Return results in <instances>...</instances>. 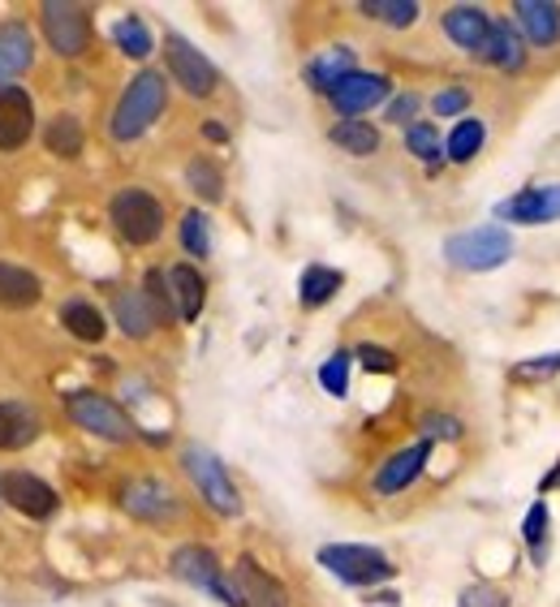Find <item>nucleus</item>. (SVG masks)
I'll return each instance as SVG.
<instances>
[{
    "label": "nucleus",
    "instance_id": "nucleus-36",
    "mask_svg": "<svg viewBox=\"0 0 560 607\" xmlns=\"http://www.w3.org/2000/svg\"><path fill=\"white\" fill-rule=\"evenodd\" d=\"M406 147H410L419 160H427V164H435V160H440V151H444L440 130H435V126H427V121H419V126H410V130H406Z\"/></svg>",
    "mask_w": 560,
    "mask_h": 607
},
{
    "label": "nucleus",
    "instance_id": "nucleus-23",
    "mask_svg": "<svg viewBox=\"0 0 560 607\" xmlns=\"http://www.w3.org/2000/svg\"><path fill=\"white\" fill-rule=\"evenodd\" d=\"M39 293H44V284H39L35 271L18 268V264H0V306L26 311V306L39 302Z\"/></svg>",
    "mask_w": 560,
    "mask_h": 607
},
{
    "label": "nucleus",
    "instance_id": "nucleus-6",
    "mask_svg": "<svg viewBox=\"0 0 560 607\" xmlns=\"http://www.w3.org/2000/svg\"><path fill=\"white\" fill-rule=\"evenodd\" d=\"M108 215H113L117 233L130 246H151L164 233V207H160L155 195H147V190H121L113 199V207H108Z\"/></svg>",
    "mask_w": 560,
    "mask_h": 607
},
{
    "label": "nucleus",
    "instance_id": "nucleus-25",
    "mask_svg": "<svg viewBox=\"0 0 560 607\" xmlns=\"http://www.w3.org/2000/svg\"><path fill=\"white\" fill-rule=\"evenodd\" d=\"M350 73H353L350 48H328V52H319V57L306 66V82H311L315 91H328V95H332V86L346 82Z\"/></svg>",
    "mask_w": 560,
    "mask_h": 607
},
{
    "label": "nucleus",
    "instance_id": "nucleus-32",
    "mask_svg": "<svg viewBox=\"0 0 560 607\" xmlns=\"http://www.w3.org/2000/svg\"><path fill=\"white\" fill-rule=\"evenodd\" d=\"M186 182H190V190H195L199 199H208V202L224 199V177H220V168H215L211 160H203V155L186 164Z\"/></svg>",
    "mask_w": 560,
    "mask_h": 607
},
{
    "label": "nucleus",
    "instance_id": "nucleus-12",
    "mask_svg": "<svg viewBox=\"0 0 560 607\" xmlns=\"http://www.w3.org/2000/svg\"><path fill=\"white\" fill-rule=\"evenodd\" d=\"M233 586H237V595H242V607H293L289 604V591L280 586L272 573L259 569L255 556H242V560H237Z\"/></svg>",
    "mask_w": 560,
    "mask_h": 607
},
{
    "label": "nucleus",
    "instance_id": "nucleus-45",
    "mask_svg": "<svg viewBox=\"0 0 560 607\" xmlns=\"http://www.w3.org/2000/svg\"><path fill=\"white\" fill-rule=\"evenodd\" d=\"M203 135H208L211 142H224V138H229V135H224V126H215V121H208V126H203Z\"/></svg>",
    "mask_w": 560,
    "mask_h": 607
},
{
    "label": "nucleus",
    "instance_id": "nucleus-11",
    "mask_svg": "<svg viewBox=\"0 0 560 607\" xmlns=\"http://www.w3.org/2000/svg\"><path fill=\"white\" fill-rule=\"evenodd\" d=\"M495 215L513 224H552L560 220V186H526L522 195L500 202Z\"/></svg>",
    "mask_w": 560,
    "mask_h": 607
},
{
    "label": "nucleus",
    "instance_id": "nucleus-1",
    "mask_svg": "<svg viewBox=\"0 0 560 607\" xmlns=\"http://www.w3.org/2000/svg\"><path fill=\"white\" fill-rule=\"evenodd\" d=\"M164 100H168L164 73L142 69L139 78L126 86V95H121V104H117V113H113V121H108L113 138H117V142H130V138L147 135L151 121L164 113Z\"/></svg>",
    "mask_w": 560,
    "mask_h": 607
},
{
    "label": "nucleus",
    "instance_id": "nucleus-40",
    "mask_svg": "<svg viewBox=\"0 0 560 607\" xmlns=\"http://www.w3.org/2000/svg\"><path fill=\"white\" fill-rule=\"evenodd\" d=\"M557 371H560V353H548V358H535V362L513 366V380H548Z\"/></svg>",
    "mask_w": 560,
    "mask_h": 607
},
{
    "label": "nucleus",
    "instance_id": "nucleus-37",
    "mask_svg": "<svg viewBox=\"0 0 560 607\" xmlns=\"http://www.w3.org/2000/svg\"><path fill=\"white\" fill-rule=\"evenodd\" d=\"M319 384H324L332 397H346V393H350V353H332V358L319 366Z\"/></svg>",
    "mask_w": 560,
    "mask_h": 607
},
{
    "label": "nucleus",
    "instance_id": "nucleus-34",
    "mask_svg": "<svg viewBox=\"0 0 560 607\" xmlns=\"http://www.w3.org/2000/svg\"><path fill=\"white\" fill-rule=\"evenodd\" d=\"M362 13L366 17H380L388 26H410L419 17V4L415 0H362Z\"/></svg>",
    "mask_w": 560,
    "mask_h": 607
},
{
    "label": "nucleus",
    "instance_id": "nucleus-21",
    "mask_svg": "<svg viewBox=\"0 0 560 607\" xmlns=\"http://www.w3.org/2000/svg\"><path fill=\"white\" fill-rule=\"evenodd\" d=\"M513 13L522 22V31L530 35V44L552 48L560 39V4H552V0H517Z\"/></svg>",
    "mask_w": 560,
    "mask_h": 607
},
{
    "label": "nucleus",
    "instance_id": "nucleus-31",
    "mask_svg": "<svg viewBox=\"0 0 560 607\" xmlns=\"http://www.w3.org/2000/svg\"><path fill=\"white\" fill-rule=\"evenodd\" d=\"M483 121H475V117H466V121H457V130L448 135L444 142V151H448V160H457V164H466V160H475L479 155V147H483Z\"/></svg>",
    "mask_w": 560,
    "mask_h": 607
},
{
    "label": "nucleus",
    "instance_id": "nucleus-39",
    "mask_svg": "<svg viewBox=\"0 0 560 607\" xmlns=\"http://www.w3.org/2000/svg\"><path fill=\"white\" fill-rule=\"evenodd\" d=\"M358 362H362L366 371H380V375H393V371H397V358H393V349H384V345H358Z\"/></svg>",
    "mask_w": 560,
    "mask_h": 607
},
{
    "label": "nucleus",
    "instance_id": "nucleus-27",
    "mask_svg": "<svg viewBox=\"0 0 560 607\" xmlns=\"http://www.w3.org/2000/svg\"><path fill=\"white\" fill-rule=\"evenodd\" d=\"M44 147H48L52 155H61V160L82 155V121H78L73 113L52 117V121H48V130H44Z\"/></svg>",
    "mask_w": 560,
    "mask_h": 607
},
{
    "label": "nucleus",
    "instance_id": "nucleus-26",
    "mask_svg": "<svg viewBox=\"0 0 560 607\" xmlns=\"http://www.w3.org/2000/svg\"><path fill=\"white\" fill-rule=\"evenodd\" d=\"M61 324H66V332H70V337L86 340V345L104 340V332H108L104 315H100L91 302H66V306H61Z\"/></svg>",
    "mask_w": 560,
    "mask_h": 607
},
{
    "label": "nucleus",
    "instance_id": "nucleus-16",
    "mask_svg": "<svg viewBox=\"0 0 560 607\" xmlns=\"http://www.w3.org/2000/svg\"><path fill=\"white\" fill-rule=\"evenodd\" d=\"M427 457H431V440H422V444H410V448H401V453H393L380 474H375V491L380 495H393V491H406L415 478L422 474L427 466Z\"/></svg>",
    "mask_w": 560,
    "mask_h": 607
},
{
    "label": "nucleus",
    "instance_id": "nucleus-15",
    "mask_svg": "<svg viewBox=\"0 0 560 607\" xmlns=\"http://www.w3.org/2000/svg\"><path fill=\"white\" fill-rule=\"evenodd\" d=\"M121 504L142 517V522H173L182 509H177V495L164 487V482H155V478H139V482H130L126 491H121Z\"/></svg>",
    "mask_w": 560,
    "mask_h": 607
},
{
    "label": "nucleus",
    "instance_id": "nucleus-22",
    "mask_svg": "<svg viewBox=\"0 0 560 607\" xmlns=\"http://www.w3.org/2000/svg\"><path fill=\"white\" fill-rule=\"evenodd\" d=\"M39 435V418L35 409L22 401H0V453L26 448Z\"/></svg>",
    "mask_w": 560,
    "mask_h": 607
},
{
    "label": "nucleus",
    "instance_id": "nucleus-9",
    "mask_svg": "<svg viewBox=\"0 0 560 607\" xmlns=\"http://www.w3.org/2000/svg\"><path fill=\"white\" fill-rule=\"evenodd\" d=\"M0 500H4V504H13L18 513L35 517V522L57 517V509H61L57 487H48L44 478H35V474H26V470H13V474H4V478H0Z\"/></svg>",
    "mask_w": 560,
    "mask_h": 607
},
{
    "label": "nucleus",
    "instance_id": "nucleus-4",
    "mask_svg": "<svg viewBox=\"0 0 560 607\" xmlns=\"http://www.w3.org/2000/svg\"><path fill=\"white\" fill-rule=\"evenodd\" d=\"M173 573H177L182 582H190V586H199V591L215 595L220 604L242 607L237 586L224 577V564H220V556H215L211 547H199V542H186V547H177V551H173Z\"/></svg>",
    "mask_w": 560,
    "mask_h": 607
},
{
    "label": "nucleus",
    "instance_id": "nucleus-29",
    "mask_svg": "<svg viewBox=\"0 0 560 607\" xmlns=\"http://www.w3.org/2000/svg\"><path fill=\"white\" fill-rule=\"evenodd\" d=\"M337 289H341V271L306 268L302 271V284H298V297H302V306H324V302L337 297Z\"/></svg>",
    "mask_w": 560,
    "mask_h": 607
},
{
    "label": "nucleus",
    "instance_id": "nucleus-10",
    "mask_svg": "<svg viewBox=\"0 0 560 607\" xmlns=\"http://www.w3.org/2000/svg\"><path fill=\"white\" fill-rule=\"evenodd\" d=\"M164 57H168V69H173V78L190 91V95H211L215 91V82H220V73H215V66H211L208 57L195 48V44H186L182 35H168L164 39Z\"/></svg>",
    "mask_w": 560,
    "mask_h": 607
},
{
    "label": "nucleus",
    "instance_id": "nucleus-33",
    "mask_svg": "<svg viewBox=\"0 0 560 607\" xmlns=\"http://www.w3.org/2000/svg\"><path fill=\"white\" fill-rule=\"evenodd\" d=\"M182 246L195 259H208L211 255V220L203 211H186L182 215Z\"/></svg>",
    "mask_w": 560,
    "mask_h": 607
},
{
    "label": "nucleus",
    "instance_id": "nucleus-38",
    "mask_svg": "<svg viewBox=\"0 0 560 607\" xmlns=\"http://www.w3.org/2000/svg\"><path fill=\"white\" fill-rule=\"evenodd\" d=\"M142 293L151 297V306L160 311V319L168 324L177 311H173V289H168V276L164 271H147V280H142Z\"/></svg>",
    "mask_w": 560,
    "mask_h": 607
},
{
    "label": "nucleus",
    "instance_id": "nucleus-19",
    "mask_svg": "<svg viewBox=\"0 0 560 607\" xmlns=\"http://www.w3.org/2000/svg\"><path fill=\"white\" fill-rule=\"evenodd\" d=\"M168 289H173V311H177V319L195 324L199 311H203V302H208V280L199 276V268L177 264V268L168 271Z\"/></svg>",
    "mask_w": 560,
    "mask_h": 607
},
{
    "label": "nucleus",
    "instance_id": "nucleus-3",
    "mask_svg": "<svg viewBox=\"0 0 560 607\" xmlns=\"http://www.w3.org/2000/svg\"><path fill=\"white\" fill-rule=\"evenodd\" d=\"M319 564L328 573H337L341 582L350 586H375V582H388L397 573V564L375 551V547H358V542H332V547H319Z\"/></svg>",
    "mask_w": 560,
    "mask_h": 607
},
{
    "label": "nucleus",
    "instance_id": "nucleus-7",
    "mask_svg": "<svg viewBox=\"0 0 560 607\" xmlns=\"http://www.w3.org/2000/svg\"><path fill=\"white\" fill-rule=\"evenodd\" d=\"M182 466H186L190 482L199 487V495L208 500L215 513H224V517H237L242 513V495H237L229 470L220 466V457H211L208 448H186L182 453Z\"/></svg>",
    "mask_w": 560,
    "mask_h": 607
},
{
    "label": "nucleus",
    "instance_id": "nucleus-5",
    "mask_svg": "<svg viewBox=\"0 0 560 607\" xmlns=\"http://www.w3.org/2000/svg\"><path fill=\"white\" fill-rule=\"evenodd\" d=\"M66 409H70V418L82 431H91V435H100V440L130 444V440L139 435L135 422L126 418V409L117 401H108V397H100V393H70V397H66Z\"/></svg>",
    "mask_w": 560,
    "mask_h": 607
},
{
    "label": "nucleus",
    "instance_id": "nucleus-30",
    "mask_svg": "<svg viewBox=\"0 0 560 607\" xmlns=\"http://www.w3.org/2000/svg\"><path fill=\"white\" fill-rule=\"evenodd\" d=\"M113 44L126 52V57H135V61H142V57H151V48H155V39H151V31L142 26V17H121L117 26H113Z\"/></svg>",
    "mask_w": 560,
    "mask_h": 607
},
{
    "label": "nucleus",
    "instance_id": "nucleus-44",
    "mask_svg": "<svg viewBox=\"0 0 560 607\" xmlns=\"http://www.w3.org/2000/svg\"><path fill=\"white\" fill-rule=\"evenodd\" d=\"M415 113H419V95H401L388 104V121H397V126H406Z\"/></svg>",
    "mask_w": 560,
    "mask_h": 607
},
{
    "label": "nucleus",
    "instance_id": "nucleus-20",
    "mask_svg": "<svg viewBox=\"0 0 560 607\" xmlns=\"http://www.w3.org/2000/svg\"><path fill=\"white\" fill-rule=\"evenodd\" d=\"M444 31H448L453 44H462L466 52L479 57V48L488 44L491 17L483 13V9H475V4H453V9L444 13Z\"/></svg>",
    "mask_w": 560,
    "mask_h": 607
},
{
    "label": "nucleus",
    "instance_id": "nucleus-2",
    "mask_svg": "<svg viewBox=\"0 0 560 607\" xmlns=\"http://www.w3.org/2000/svg\"><path fill=\"white\" fill-rule=\"evenodd\" d=\"M444 255L453 268H466V271H491L500 264H509L513 255V237L495 224H483V229H466V233H453L444 242Z\"/></svg>",
    "mask_w": 560,
    "mask_h": 607
},
{
    "label": "nucleus",
    "instance_id": "nucleus-13",
    "mask_svg": "<svg viewBox=\"0 0 560 607\" xmlns=\"http://www.w3.org/2000/svg\"><path fill=\"white\" fill-rule=\"evenodd\" d=\"M388 78L384 73H362V69H353L346 82H337L332 86V104H337V113H346V117H358V113H366V108H375L384 95H388Z\"/></svg>",
    "mask_w": 560,
    "mask_h": 607
},
{
    "label": "nucleus",
    "instance_id": "nucleus-35",
    "mask_svg": "<svg viewBox=\"0 0 560 607\" xmlns=\"http://www.w3.org/2000/svg\"><path fill=\"white\" fill-rule=\"evenodd\" d=\"M548 504L539 500L530 513H526V522H522V539H526V547L535 551V564H544V539H548Z\"/></svg>",
    "mask_w": 560,
    "mask_h": 607
},
{
    "label": "nucleus",
    "instance_id": "nucleus-43",
    "mask_svg": "<svg viewBox=\"0 0 560 607\" xmlns=\"http://www.w3.org/2000/svg\"><path fill=\"white\" fill-rule=\"evenodd\" d=\"M422 427H427V435H444V440H457V435H462V422H457V418H435V413H427Z\"/></svg>",
    "mask_w": 560,
    "mask_h": 607
},
{
    "label": "nucleus",
    "instance_id": "nucleus-18",
    "mask_svg": "<svg viewBox=\"0 0 560 607\" xmlns=\"http://www.w3.org/2000/svg\"><path fill=\"white\" fill-rule=\"evenodd\" d=\"M35 61V39L22 22L0 26V86H13L18 73H26Z\"/></svg>",
    "mask_w": 560,
    "mask_h": 607
},
{
    "label": "nucleus",
    "instance_id": "nucleus-17",
    "mask_svg": "<svg viewBox=\"0 0 560 607\" xmlns=\"http://www.w3.org/2000/svg\"><path fill=\"white\" fill-rule=\"evenodd\" d=\"M113 315H117V328L135 340L151 337V328L164 324L160 311L151 306V297H147L142 289H121V293L113 297Z\"/></svg>",
    "mask_w": 560,
    "mask_h": 607
},
{
    "label": "nucleus",
    "instance_id": "nucleus-28",
    "mask_svg": "<svg viewBox=\"0 0 560 607\" xmlns=\"http://www.w3.org/2000/svg\"><path fill=\"white\" fill-rule=\"evenodd\" d=\"M332 142L341 151H350V155H371V151H380V130L358 121V117H346V121L332 126Z\"/></svg>",
    "mask_w": 560,
    "mask_h": 607
},
{
    "label": "nucleus",
    "instance_id": "nucleus-8",
    "mask_svg": "<svg viewBox=\"0 0 560 607\" xmlns=\"http://www.w3.org/2000/svg\"><path fill=\"white\" fill-rule=\"evenodd\" d=\"M39 17H44V35H48L52 52L78 57L86 48V39H91V13L82 4H73V0H48L39 9Z\"/></svg>",
    "mask_w": 560,
    "mask_h": 607
},
{
    "label": "nucleus",
    "instance_id": "nucleus-14",
    "mask_svg": "<svg viewBox=\"0 0 560 607\" xmlns=\"http://www.w3.org/2000/svg\"><path fill=\"white\" fill-rule=\"evenodd\" d=\"M35 130V108L22 86H0V151H18Z\"/></svg>",
    "mask_w": 560,
    "mask_h": 607
},
{
    "label": "nucleus",
    "instance_id": "nucleus-41",
    "mask_svg": "<svg viewBox=\"0 0 560 607\" xmlns=\"http://www.w3.org/2000/svg\"><path fill=\"white\" fill-rule=\"evenodd\" d=\"M462 607H509V595L495 591V586H470L462 595Z\"/></svg>",
    "mask_w": 560,
    "mask_h": 607
},
{
    "label": "nucleus",
    "instance_id": "nucleus-42",
    "mask_svg": "<svg viewBox=\"0 0 560 607\" xmlns=\"http://www.w3.org/2000/svg\"><path fill=\"white\" fill-rule=\"evenodd\" d=\"M466 104H470V95L462 86H448V91L435 95V113L440 117H457V113H466Z\"/></svg>",
    "mask_w": 560,
    "mask_h": 607
},
{
    "label": "nucleus",
    "instance_id": "nucleus-24",
    "mask_svg": "<svg viewBox=\"0 0 560 607\" xmlns=\"http://www.w3.org/2000/svg\"><path fill=\"white\" fill-rule=\"evenodd\" d=\"M479 57L495 69H522L526 66V48H522V39H517V31H513L509 22H491L488 44L479 48Z\"/></svg>",
    "mask_w": 560,
    "mask_h": 607
}]
</instances>
